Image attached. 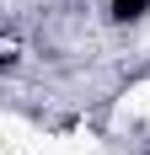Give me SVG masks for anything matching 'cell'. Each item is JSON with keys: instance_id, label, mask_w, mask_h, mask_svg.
Returning a JSON list of instances; mask_svg holds the SVG:
<instances>
[{"instance_id": "6da1fadb", "label": "cell", "mask_w": 150, "mask_h": 155, "mask_svg": "<svg viewBox=\"0 0 150 155\" xmlns=\"http://www.w3.org/2000/svg\"><path fill=\"white\" fill-rule=\"evenodd\" d=\"M150 11V0H107V16L113 21H139Z\"/></svg>"}]
</instances>
